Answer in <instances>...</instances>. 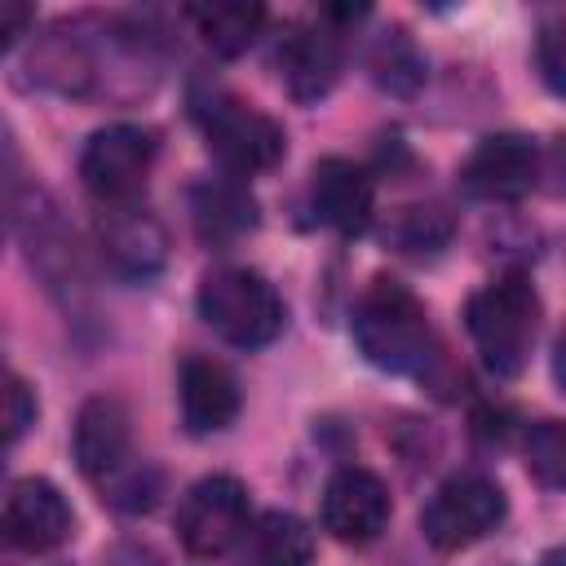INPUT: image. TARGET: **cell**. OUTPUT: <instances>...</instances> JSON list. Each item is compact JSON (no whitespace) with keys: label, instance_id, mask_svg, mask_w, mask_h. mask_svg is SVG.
Segmentation results:
<instances>
[{"label":"cell","instance_id":"obj_1","mask_svg":"<svg viewBox=\"0 0 566 566\" xmlns=\"http://www.w3.org/2000/svg\"><path fill=\"white\" fill-rule=\"evenodd\" d=\"M354 345L358 354L394 376H429L438 354V336L420 296L398 279H371L354 305Z\"/></svg>","mask_w":566,"mask_h":566},{"label":"cell","instance_id":"obj_2","mask_svg":"<svg viewBox=\"0 0 566 566\" xmlns=\"http://www.w3.org/2000/svg\"><path fill=\"white\" fill-rule=\"evenodd\" d=\"M539 292L531 283V274L522 270H509V274H495L491 283H482L469 305H464V327L482 354V363L495 371V376H517L535 349V336H539Z\"/></svg>","mask_w":566,"mask_h":566},{"label":"cell","instance_id":"obj_3","mask_svg":"<svg viewBox=\"0 0 566 566\" xmlns=\"http://www.w3.org/2000/svg\"><path fill=\"white\" fill-rule=\"evenodd\" d=\"M199 318L239 349H261L283 332V296L248 265H217L199 283Z\"/></svg>","mask_w":566,"mask_h":566},{"label":"cell","instance_id":"obj_4","mask_svg":"<svg viewBox=\"0 0 566 566\" xmlns=\"http://www.w3.org/2000/svg\"><path fill=\"white\" fill-rule=\"evenodd\" d=\"M199 124H203L208 150L217 155V164L230 177L265 172L287 150L283 124L274 115L239 102L234 93H208V102H199Z\"/></svg>","mask_w":566,"mask_h":566},{"label":"cell","instance_id":"obj_5","mask_svg":"<svg viewBox=\"0 0 566 566\" xmlns=\"http://www.w3.org/2000/svg\"><path fill=\"white\" fill-rule=\"evenodd\" d=\"M504 513H509V500L495 478L455 473L429 495V504L420 513V531L438 553H460V548L486 539L504 522Z\"/></svg>","mask_w":566,"mask_h":566},{"label":"cell","instance_id":"obj_6","mask_svg":"<svg viewBox=\"0 0 566 566\" xmlns=\"http://www.w3.org/2000/svg\"><path fill=\"white\" fill-rule=\"evenodd\" d=\"M155 133L142 128V124H106L97 128L84 150H80V181L93 199L119 208V203H133L146 181H150V168H155Z\"/></svg>","mask_w":566,"mask_h":566},{"label":"cell","instance_id":"obj_7","mask_svg":"<svg viewBox=\"0 0 566 566\" xmlns=\"http://www.w3.org/2000/svg\"><path fill=\"white\" fill-rule=\"evenodd\" d=\"M248 486L230 473L199 478L177 504V539L190 557H221L248 526Z\"/></svg>","mask_w":566,"mask_h":566},{"label":"cell","instance_id":"obj_8","mask_svg":"<svg viewBox=\"0 0 566 566\" xmlns=\"http://www.w3.org/2000/svg\"><path fill=\"white\" fill-rule=\"evenodd\" d=\"M539 172H544V155H539L535 137H526V133H486L469 150V159L460 168V181H464L469 195H478L486 203H517L539 186Z\"/></svg>","mask_w":566,"mask_h":566},{"label":"cell","instance_id":"obj_9","mask_svg":"<svg viewBox=\"0 0 566 566\" xmlns=\"http://www.w3.org/2000/svg\"><path fill=\"white\" fill-rule=\"evenodd\" d=\"M274 62H279V75L296 102H318L340 80V66H345L340 35L323 22H292L279 35Z\"/></svg>","mask_w":566,"mask_h":566},{"label":"cell","instance_id":"obj_10","mask_svg":"<svg viewBox=\"0 0 566 566\" xmlns=\"http://www.w3.org/2000/svg\"><path fill=\"white\" fill-rule=\"evenodd\" d=\"M27 71L40 88L49 93H62V97H88V93H102V53L97 44L88 40V31H80L75 22L66 27H49L35 49L27 53Z\"/></svg>","mask_w":566,"mask_h":566},{"label":"cell","instance_id":"obj_11","mask_svg":"<svg viewBox=\"0 0 566 566\" xmlns=\"http://www.w3.org/2000/svg\"><path fill=\"white\" fill-rule=\"evenodd\" d=\"M97 252L119 279H155L168 265V230L155 212L119 203L97 221Z\"/></svg>","mask_w":566,"mask_h":566},{"label":"cell","instance_id":"obj_12","mask_svg":"<svg viewBox=\"0 0 566 566\" xmlns=\"http://www.w3.org/2000/svg\"><path fill=\"white\" fill-rule=\"evenodd\" d=\"M323 526L340 544H371L389 526V491L371 469L345 464L323 486Z\"/></svg>","mask_w":566,"mask_h":566},{"label":"cell","instance_id":"obj_13","mask_svg":"<svg viewBox=\"0 0 566 566\" xmlns=\"http://www.w3.org/2000/svg\"><path fill=\"white\" fill-rule=\"evenodd\" d=\"M310 212L336 234H363L376 217V181L363 164L327 155L310 172Z\"/></svg>","mask_w":566,"mask_h":566},{"label":"cell","instance_id":"obj_14","mask_svg":"<svg viewBox=\"0 0 566 566\" xmlns=\"http://www.w3.org/2000/svg\"><path fill=\"white\" fill-rule=\"evenodd\" d=\"M75 531V513L57 482L49 478H18L4 495V535L27 553H49L66 544Z\"/></svg>","mask_w":566,"mask_h":566},{"label":"cell","instance_id":"obj_15","mask_svg":"<svg viewBox=\"0 0 566 566\" xmlns=\"http://www.w3.org/2000/svg\"><path fill=\"white\" fill-rule=\"evenodd\" d=\"M128 447H133L128 407L111 394H93L75 411V429H71V451H75L80 473L93 482H106L115 469L128 464Z\"/></svg>","mask_w":566,"mask_h":566},{"label":"cell","instance_id":"obj_16","mask_svg":"<svg viewBox=\"0 0 566 566\" xmlns=\"http://www.w3.org/2000/svg\"><path fill=\"white\" fill-rule=\"evenodd\" d=\"M177 402L190 433H221L234 424L243 394L234 371L212 354H190L177 371Z\"/></svg>","mask_w":566,"mask_h":566},{"label":"cell","instance_id":"obj_17","mask_svg":"<svg viewBox=\"0 0 566 566\" xmlns=\"http://www.w3.org/2000/svg\"><path fill=\"white\" fill-rule=\"evenodd\" d=\"M261 212H256V195L248 190L243 177H208L190 190V226L199 234V243L208 248H234L239 239H248L256 230Z\"/></svg>","mask_w":566,"mask_h":566},{"label":"cell","instance_id":"obj_18","mask_svg":"<svg viewBox=\"0 0 566 566\" xmlns=\"http://www.w3.org/2000/svg\"><path fill=\"white\" fill-rule=\"evenodd\" d=\"M239 557H243V566H310L314 562V531L305 517L270 509L243 526Z\"/></svg>","mask_w":566,"mask_h":566},{"label":"cell","instance_id":"obj_19","mask_svg":"<svg viewBox=\"0 0 566 566\" xmlns=\"http://www.w3.org/2000/svg\"><path fill=\"white\" fill-rule=\"evenodd\" d=\"M186 22L217 57H239L256 44V35L265 27V9L243 4V0H217V4H190Z\"/></svg>","mask_w":566,"mask_h":566},{"label":"cell","instance_id":"obj_20","mask_svg":"<svg viewBox=\"0 0 566 566\" xmlns=\"http://www.w3.org/2000/svg\"><path fill=\"white\" fill-rule=\"evenodd\" d=\"M367 71H371V80H376L385 93H394V97L420 93V84H424V75H429L424 53L416 49V40H411L402 27H389V31L376 35V44H371V53H367Z\"/></svg>","mask_w":566,"mask_h":566},{"label":"cell","instance_id":"obj_21","mask_svg":"<svg viewBox=\"0 0 566 566\" xmlns=\"http://www.w3.org/2000/svg\"><path fill=\"white\" fill-rule=\"evenodd\" d=\"M455 221L447 208L438 203H411V208H398L385 226V239L398 248V252H411V256H424V252H438L447 248Z\"/></svg>","mask_w":566,"mask_h":566},{"label":"cell","instance_id":"obj_22","mask_svg":"<svg viewBox=\"0 0 566 566\" xmlns=\"http://www.w3.org/2000/svg\"><path fill=\"white\" fill-rule=\"evenodd\" d=\"M526 464L548 491L566 482V433L557 420H539L526 429Z\"/></svg>","mask_w":566,"mask_h":566},{"label":"cell","instance_id":"obj_23","mask_svg":"<svg viewBox=\"0 0 566 566\" xmlns=\"http://www.w3.org/2000/svg\"><path fill=\"white\" fill-rule=\"evenodd\" d=\"M31 424H35V394H31V385L18 371L0 367V447L18 442Z\"/></svg>","mask_w":566,"mask_h":566},{"label":"cell","instance_id":"obj_24","mask_svg":"<svg viewBox=\"0 0 566 566\" xmlns=\"http://www.w3.org/2000/svg\"><path fill=\"white\" fill-rule=\"evenodd\" d=\"M106 500L115 504V509H128V513H142V509H150L155 504V495H159V478H155V469H115L106 482Z\"/></svg>","mask_w":566,"mask_h":566},{"label":"cell","instance_id":"obj_25","mask_svg":"<svg viewBox=\"0 0 566 566\" xmlns=\"http://www.w3.org/2000/svg\"><path fill=\"white\" fill-rule=\"evenodd\" d=\"M535 62H539V75H544V84L553 88V93H562V71H566V62H562V27L557 22H548L544 31H539V40H535Z\"/></svg>","mask_w":566,"mask_h":566},{"label":"cell","instance_id":"obj_26","mask_svg":"<svg viewBox=\"0 0 566 566\" xmlns=\"http://www.w3.org/2000/svg\"><path fill=\"white\" fill-rule=\"evenodd\" d=\"M31 22H35V9L27 0H0V53H9Z\"/></svg>","mask_w":566,"mask_h":566},{"label":"cell","instance_id":"obj_27","mask_svg":"<svg viewBox=\"0 0 566 566\" xmlns=\"http://www.w3.org/2000/svg\"><path fill=\"white\" fill-rule=\"evenodd\" d=\"M539 566H566V553H562V548H548V553H544V562H539Z\"/></svg>","mask_w":566,"mask_h":566}]
</instances>
